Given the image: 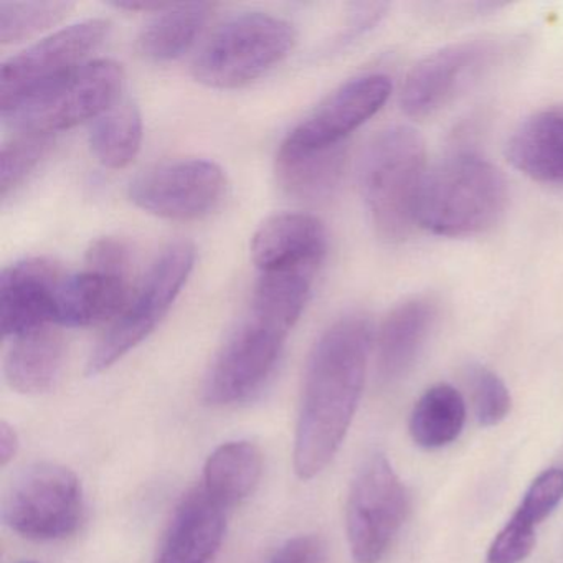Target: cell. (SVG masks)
Instances as JSON below:
<instances>
[{
    "label": "cell",
    "instance_id": "cell-29",
    "mask_svg": "<svg viewBox=\"0 0 563 563\" xmlns=\"http://www.w3.org/2000/svg\"><path fill=\"white\" fill-rule=\"evenodd\" d=\"M467 384L474 415L483 427H494L506 420L512 407V398L499 375L484 365H471L467 368Z\"/></svg>",
    "mask_w": 563,
    "mask_h": 563
},
{
    "label": "cell",
    "instance_id": "cell-24",
    "mask_svg": "<svg viewBox=\"0 0 563 563\" xmlns=\"http://www.w3.org/2000/svg\"><path fill=\"white\" fill-rule=\"evenodd\" d=\"M263 473L262 450L252 441H229L217 448L203 467V490L222 507L245 500Z\"/></svg>",
    "mask_w": 563,
    "mask_h": 563
},
{
    "label": "cell",
    "instance_id": "cell-22",
    "mask_svg": "<svg viewBox=\"0 0 563 563\" xmlns=\"http://www.w3.org/2000/svg\"><path fill=\"white\" fill-rule=\"evenodd\" d=\"M67 344L54 324L12 339L4 361L9 387L22 395H41L57 384Z\"/></svg>",
    "mask_w": 563,
    "mask_h": 563
},
{
    "label": "cell",
    "instance_id": "cell-21",
    "mask_svg": "<svg viewBox=\"0 0 563 563\" xmlns=\"http://www.w3.org/2000/svg\"><path fill=\"white\" fill-rule=\"evenodd\" d=\"M563 500V470L552 467L533 479L519 507L503 527L487 552V563H520L532 553L537 527Z\"/></svg>",
    "mask_w": 563,
    "mask_h": 563
},
{
    "label": "cell",
    "instance_id": "cell-27",
    "mask_svg": "<svg viewBox=\"0 0 563 563\" xmlns=\"http://www.w3.org/2000/svg\"><path fill=\"white\" fill-rule=\"evenodd\" d=\"M74 2H0V44L12 45L60 24Z\"/></svg>",
    "mask_w": 563,
    "mask_h": 563
},
{
    "label": "cell",
    "instance_id": "cell-3",
    "mask_svg": "<svg viewBox=\"0 0 563 563\" xmlns=\"http://www.w3.org/2000/svg\"><path fill=\"white\" fill-rule=\"evenodd\" d=\"M427 173V147L413 128H387L365 147L358 183L378 239L400 243L410 236L418 225V200Z\"/></svg>",
    "mask_w": 563,
    "mask_h": 563
},
{
    "label": "cell",
    "instance_id": "cell-11",
    "mask_svg": "<svg viewBox=\"0 0 563 563\" xmlns=\"http://www.w3.org/2000/svg\"><path fill=\"white\" fill-rule=\"evenodd\" d=\"M110 31V22L90 19L55 32L9 58L0 70V111L8 110L32 91L87 64Z\"/></svg>",
    "mask_w": 563,
    "mask_h": 563
},
{
    "label": "cell",
    "instance_id": "cell-19",
    "mask_svg": "<svg viewBox=\"0 0 563 563\" xmlns=\"http://www.w3.org/2000/svg\"><path fill=\"white\" fill-rule=\"evenodd\" d=\"M506 157L523 176L563 186V103L526 118L507 141Z\"/></svg>",
    "mask_w": 563,
    "mask_h": 563
},
{
    "label": "cell",
    "instance_id": "cell-17",
    "mask_svg": "<svg viewBox=\"0 0 563 563\" xmlns=\"http://www.w3.org/2000/svg\"><path fill=\"white\" fill-rule=\"evenodd\" d=\"M437 302L428 296L405 299L388 312L377 335V372L382 384L407 377L437 322Z\"/></svg>",
    "mask_w": 563,
    "mask_h": 563
},
{
    "label": "cell",
    "instance_id": "cell-8",
    "mask_svg": "<svg viewBox=\"0 0 563 563\" xmlns=\"http://www.w3.org/2000/svg\"><path fill=\"white\" fill-rule=\"evenodd\" d=\"M410 496L384 454L358 470L349 493L347 539L355 563H378L404 527Z\"/></svg>",
    "mask_w": 563,
    "mask_h": 563
},
{
    "label": "cell",
    "instance_id": "cell-2",
    "mask_svg": "<svg viewBox=\"0 0 563 563\" xmlns=\"http://www.w3.org/2000/svg\"><path fill=\"white\" fill-rule=\"evenodd\" d=\"M503 173L479 154L457 151L428 169L417 222L440 236H474L493 229L506 212Z\"/></svg>",
    "mask_w": 563,
    "mask_h": 563
},
{
    "label": "cell",
    "instance_id": "cell-13",
    "mask_svg": "<svg viewBox=\"0 0 563 563\" xmlns=\"http://www.w3.org/2000/svg\"><path fill=\"white\" fill-rule=\"evenodd\" d=\"M390 95L391 81L385 75L352 78L329 95L286 140L312 147L342 144L352 131L382 110Z\"/></svg>",
    "mask_w": 563,
    "mask_h": 563
},
{
    "label": "cell",
    "instance_id": "cell-10",
    "mask_svg": "<svg viewBox=\"0 0 563 563\" xmlns=\"http://www.w3.org/2000/svg\"><path fill=\"white\" fill-rule=\"evenodd\" d=\"M227 177L219 164L207 159L166 161L131 180V202L137 209L176 222H192L219 209Z\"/></svg>",
    "mask_w": 563,
    "mask_h": 563
},
{
    "label": "cell",
    "instance_id": "cell-30",
    "mask_svg": "<svg viewBox=\"0 0 563 563\" xmlns=\"http://www.w3.org/2000/svg\"><path fill=\"white\" fill-rule=\"evenodd\" d=\"M87 268L130 278L131 249L113 236L95 240L87 252Z\"/></svg>",
    "mask_w": 563,
    "mask_h": 563
},
{
    "label": "cell",
    "instance_id": "cell-32",
    "mask_svg": "<svg viewBox=\"0 0 563 563\" xmlns=\"http://www.w3.org/2000/svg\"><path fill=\"white\" fill-rule=\"evenodd\" d=\"M269 563H328V545L316 533L288 540Z\"/></svg>",
    "mask_w": 563,
    "mask_h": 563
},
{
    "label": "cell",
    "instance_id": "cell-33",
    "mask_svg": "<svg viewBox=\"0 0 563 563\" xmlns=\"http://www.w3.org/2000/svg\"><path fill=\"white\" fill-rule=\"evenodd\" d=\"M19 451L18 431L8 423H0V466L5 467Z\"/></svg>",
    "mask_w": 563,
    "mask_h": 563
},
{
    "label": "cell",
    "instance_id": "cell-31",
    "mask_svg": "<svg viewBox=\"0 0 563 563\" xmlns=\"http://www.w3.org/2000/svg\"><path fill=\"white\" fill-rule=\"evenodd\" d=\"M387 8V4H378V2H371V4H368V2L367 4H352L344 32L332 42L331 51L341 52L342 48L349 47V45L354 44L358 37L372 31V29L380 22V19L384 18Z\"/></svg>",
    "mask_w": 563,
    "mask_h": 563
},
{
    "label": "cell",
    "instance_id": "cell-34",
    "mask_svg": "<svg viewBox=\"0 0 563 563\" xmlns=\"http://www.w3.org/2000/svg\"><path fill=\"white\" fill-rule=\"evenodd\" d=\"M167 2H150V0H128V2H114L113 8L121 9V11L130 12H146V14H157L167 8Z\"/></svg>",
    "mask_w": 563,
    "mask_h": 563
},
{
    "label": "cell",
    "instance_id": "cell-12",
    "mask_svg": "<svg viewBox=\"0 0 563 563\" xmlns=\"http://www.w3.org/2000/svg\"><path fill=\"white\" fill-rule=\"evenodd\" d=\"M499 54L489 38L456 42L421 58L405 78L401 108L411 118H427L463 93Z\"/></svg>",
    "mask_w": 563,
    "mask_h": 563
},
{
    "label": "cell",
    "instance_id": "cell-35",
    "mask_svg": "<svg viewBox=\"0 0 563 563\" xmlns=\"http://www.w3.org/2000/svg\"><path fill=\"white\" fill-rule=\"evenodd\" d=\"M22 563H34V562H22Z\"/></svg>",
    "mask_w": 563,
    "mask_h": 563
},
{
    "label": "cell",
    "instance_id": "cell-16",
    "mask_svg": "<svg viewBox=\"0 0 563 563\" xmlns=\"http://www.w3.org/2000/svg\"><path fill=\"white\" fill-rule=\"evenodd\" d=\"M225 529V507L216 503L203 487H197L177 506L161 542L156 563H213Z\"/></svg>",
    "mask_w": 563,
    "mask_h": 563
},
{
    "label": "cell",
    "instance_id": "cell-28",
    "mask_svg": "<svg viewBox=\"0 0 563 563\" xmlns=\"http://www.w3.org/2000/svg\"><path fill=\"white\" fill-rule=\"evenodd\" d=\"M54 147V136L37 133H18L2 146L0 153V196L14 192L41 166Z\"/></svg>",
    "mask_w": 563,
    "mask_h": 563
},
{
    "label": "cell",
    "instance_id": "cell-14",
    "mask_svg": "<svg viewBox=\"0 0 563 563\" xmlns=\"http://www.w3.org/2000/svg\"><path fill=\"white\" fill-rule=\"evenodd\" d=\"M51 260L25 258L0 275V321L5 339L54 324L55 298L64 282Z\"/></svg>",
    "mask_w": 563,
    "mask_h": 563
},
{
    "label": "cell",
    "instance_id": "cell-18",
    "mask_svg": "<svg viewBox=\"0 0 563 563\" xmlns=\"http://www.w3.org/2000/svg\"><path fill=\"white\" fill-rule=\"evenodd\" d=\"M131 301L130 278L87 268L65 276L55 298L54 324L88 328L118 318Z\"/></svg>",
    "mask_w": 563,
    "mask_h": 563
},
{
    "label": "cell",
    "instance_id": "cell-1",
    "mask_svg": "<svg viewBox=\"0 0 563 563\" xmlns=\"http://www.w3.org/2000/svg\"><path fill=\"white\" fill-rule=\"evenodd\" d=\"M374 329L368 318L347 314L316 342L302 387L292 463L301 479H312L338 453L364 391Z\"/></svg>",
    "mask_w": 563,
    "mask_h": 563
},
{
    "label": "cell",
    "instance_id": "cell-23",
    "mask_svg": "<svg viewBox=\"0 0 563 563\" xmlns=\"http://www.w3.org/2000/svg\"><path fill=\"white\" fill-rule=\"evenodd\" d=\"M212 12L209 2L167 5L137 35V54L156 64L177 60L196 44Z\"/></svg>",
    "mask_w": 563,
    "mask_h": 563
},
{
    "label": "cell",
    "instance_id": "cell-20",
    "mask_svg": "<svg viewBox=\"0 0 563 563\" xmlns=\"http://www.w3.org/2000/svg\"><path fill=\"white\" fill-rule=\"evenodd\" d=\"M344 164V143L312 147L285 140L276 154V179L286 196L321 202L338 189Z\"/></svg>",
    "mask_w": 563,
    "mask_h": 563
},
{
    "label": "cell",
    "instance_id": "cell-15",
    "mask_svg": "<svg viewBox=\"0 0 563 563\" xmlns=\"http://www.w3.org/2000/svg\"><path fill=\"white\" fill-rule=\"evenodd\" d=\"M250 252L260 273H318L328 252V232L308 213H279L260 225Z\"/></svg>",
    "mask_w": 563,
    "mask_h": 563
},
{
    "label": "cell",
    "instance_id": "cell-26",
    "mask_svg": "<svg viewBox=\"0 0 563 563\" xmlns=\"http://www.w3.org/2000/svg\"><path fill=\"white\" fill-rule=\"evenodd\" d=\"M143 143V118L131 98H121L90 128V147L108 169H124L136 159Z\"/></svg>",
    "mask_w": 563,
    "mask_h": 563
},
{
    "label": "cell",
    "instance_id": "cell-5",
    "mask_svg": "<svg viewBox=\"0 0 563 563\" xmlns=\"http://www.w3.org/2000/svg\"><path fill=\"white\" fill-rule=\"evenodd\" d=\"M123 68L117 62H87L2 110V120L15 133L54 136L97 120L123 98Z\"/></svg>",
    "mask_w": 563,
    "mask_h": 563
},
{
    "label": "cell",
    "instance_id": "cell-7",
    "mask_svg": "<svg viewBox=\"0 0 563 563\" xmlns=\"http://www.w3.org/2000/svg\"><path fill=\"white\" fill-rule=\"evenodd\" d=\"M84 490L74 471L38 463L19 476L2 507V519L19 536L58 540L77 532L84 519Z\"/></svg>",
    "mask_w": 563,
    "mask_h": 563
},
{
    "label": "cell",
    "instance_id": "cell-4",
    "mask_svg": "<svg viewBox=\"0 0 563 563\" xmlns=\"http://www.w3.org/2000/svg\"><path fill=\"white\" fill-rule=\"evenodd\" d=\"M295 44V27L285 19L243 12L210 35L194 60L192 74L213 90H236L282 64Z\"/></svg>",
    "mask_w": 563,
    "mask_h": 563
},
{
    "label": "cell",
    "instance_id": "cell-25",
    "mask_svg": "<svg viewBox=\"0 0 563 563\" xmlns=\"http://www.w3.org/2000/svg\"><path fill=\"white\" fill-rule=\"evenodd\" d=\"M466 423V401L450 384L428 388L410 415V434L418 446L438 450L457 440Z\"/></svg>",
    "mask_w": 563,
    "mask_h": 563
},
{
    "label": "cell",
    "instance_id": "cell-6",
    "mask_svg": "<svg viewBox=\"0 0 563 563\" xmlns=\"http://www.w3.org/2000/svg\"><path fill=\"white\" fill-rule=\"evenodd\" d=\"M194 263L196 249L189 242L170 243L157 256L130 305L91 352L87 365L90 377L113 367L157 328L189 279Z\"/></svg>",
    "mask_w": 563,
    "mask_h": 563
},
{
    "label": "cell",
    "instance_id": "cell-9",
    "mask_svg": "<svg viewBox=\"0 0 563 563\" xmlns=\"http://www.w3.org/2000/svg\"><path fill=\"white\" fill-rule=\"evenodd\" d=\"M291 329L249 309L210 367L203 398L210 405H233L262 390L282 357Z\"/></svg>",
    "mask_w": 563,
    "mask_h": 563
}]
</instances>
